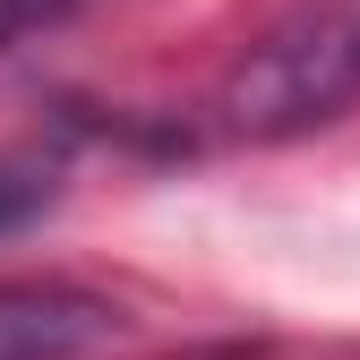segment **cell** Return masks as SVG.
Returning <instances> with one entry per match:
<instances>
[{"label":"cell","instance_id":"1","mask_svg":"<svg viewBox=\"0 0 360 360\" xmlns=\"http://www.w3.org/2000/svg\"><path fill=\"white\" fill-rule=\"evenodd\" d=\"M360 103V0H300L214 86V129L249 146L309 138Z\"/></svg>","mask_w":360,"mask_h":360},{"label":"cell","instance_id":"2","mask_svg":"<svg viewBox=\"0 0 360 360\" xmlns=\"http://www.w3.org/2000/svg\"><path fill=\"white\" fill-rule=\"evenodd\" d=\"M129 335L120 300L86 283H0V360H86Z\"/></svg>","mask_w":360,"mask_h":360},{"label":"cell","instance_id":"3","mask_svg":"<svg viewBox=\"0 0 360 360\" xmlns=\"http://www.w3.org/2000/svg\"><path fill=\"white\" fill-rule=\"evenodd\" d=\"M52 198H60V180L43 163H9V155H0V240L26 232L34 214H52Z\"/></svg>","mask_w":360,"mask_h":360},{"label":"cell","instance_id":"4","mask_svg":"<svg viewBox=\"0 0 360 360\" xmlns=\"http://www.w3.org/2000/svg\"><path fill=\"white\" fill-rule=\"evenodd\" d=\"M86 0H0V52H18V43H34L43 26H60V18H77Z\"/></svg>","mask_w":360,"mask_h":360}]
</instances>
